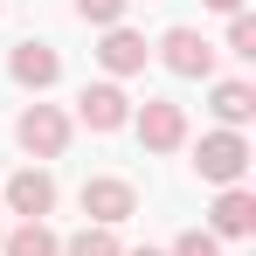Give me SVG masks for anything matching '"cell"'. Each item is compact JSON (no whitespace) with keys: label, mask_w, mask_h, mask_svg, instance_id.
I'll use <instances>...</instances> for the list:
<instances>
[{"label":"cell","mask_w":256,"mask_h":256,"mask_svg":"<svg viewBox=\"0 0 256 256\" xmlns=\"http://www.w3.org/2000/svg\"><path fill=\"white\" fill-rule=\"evenodd\" d=\"M14 138H21V152H35V160H56V152L70 146V118H62L56 104H28V111L14 118Z\"/></svg>","instance_id":"obj_4"},{"label":"cell","mask_w":256,"mask_h":256,"mask_svg":"<svg viewBox=\"0 0 256 256\" xmlns=\"http://www.w3.org/2000/svg\"><path fill=\"white\" fill-rule=\"evenodd\" d=\"M160 62L173 76H214V48H208L201 28H166L160 35Z\"/></svg>","instance_id":"obj_5"},{"label":"cell","mask_w":256,"mask_h":256,"mask_svg":"<svg viewBox=\"0 0 256 256\" xmlns=\"http://www.w3.org/2000/svg\"><path fill=\"white\" fill-rule=\"evenodd\" d=\"M125 7L132 0H76V14H84L90 28H125Z\"/></svg>","instance_id":"obj_14"},{"label":"cell","mask_w":256,"mask_h":256,"mask_svg":"<svg viewBox=\"0 0 256 256\" xmlns=\"http://www.w3.org/2000/svg\"><path fill=\"white\" fill-rule=\"evenodd\" d=\"M228 56L256 62V21H250V14H228Z\"/></svg>","instance_id":"obj_15"},{"label":"cell","mask_w":256,"mask_h":256,"mask_svg":"<svg viewBox=\"0 0 256 256\" xmlns=\"http://www.w3.org/2000/svg\"><path fill=\"white\" fill-rule=\"evenodd\" d=\"M208 7L214 14H242V0H208Z\"/></svg>","instance_id":"obj_17"},{"label":"cell","mask_w":256,"mask_h":256,"mask_svg":"<svg viewBox=\"0 0 256 256\" xmlns=\"http://www.w3.org/2000/svg\"><path fill=\"white\" fill-rule=\"evenodd\" d=\"M0 250L7 256H62V242L48 236V222H21L14 236H0Z\"/></svg>","instance_id":"obj_12"},{"label":"cell","mask_w":256,"mask_h":256,"mask_svg":"<svg viewBox=\"0 0 256 256\" xmlns=\"http://www.w3.org/2000/svg\"><path fill=\"white\" fill-rule=\"evenodd\" d=\"M132 256H166V250H132Z\"/></svg>","instance_id":"obj_18"},{"label":"cell","mask_w":256,"mask_h":256,"mask_svg":"<svg viewBox=\"0 0 256 256\" xmlns=\"http://www.w3.org/2000/svg\"><path fill=\"white\" fill-rule=\"evenodd\" d=\"M84 214H90V228H118V222L138 214V187L97 173V180H84Z\"/></svg>","instance_id":"obj_3"},{"label":"cell","mask_w":256,"mask_h":256,"mask_svg":"<svg viewBox=\"0 0 256 256\" xmlns=\"http://www.w3.org/2000/svg\"><path fill=\"white\" fill-rule=\"evenodd\" d=\"M7 76H14L21 90H48L56 76H62V56H56L48 42H21L14 56H7Z\"/></svg>","instance_id":"obj_7"},{"label":"cell","mask_w":256,"mask_h":256,"mask_svg":"<svg viewBox=\"0 0 256 256\" xmlns=\"http://www.w3.org/2000/svg\"><path fill=\"white\" fill-rule=\"evenodd\" d=\"M208 111L222 118V132H236V125H250V118H256V90H250V84H214Z\"/></svg>","instance_id":"obj_11"},{"label":"cell","mask_w":256,"mask_h":256,"mask_svg":"<svg viewBox=\"0 0 256 256\" xmlns=\"http://www.w3.org/2000/svg\"><path fill=\"white\" fill-rule=\"evenodd\" d=\"M62 256H125V250H118L111 228H76V236L62 242Z\"/></svg>","instance_id":"obj_13"},{"label":"cell","mask_w":256,"mask_h":256,"mask_svg":"<svg viewBox=\"0 0 256 256\" xmlns=\"http://www.w3.org/2000/svg\"><path fill=\"white\" fill-rule=\"evenodd\" d=\"M132 125H138V146H146V152H180V146H187V111H180L173 97H146V104L132 111Z\"/></svg>","instance_id":"obj_2"},{"label":"cell","mask_w":256,"mask_h":256,"mask_svg":"<svg viewBox=\"0 0 256 256\" xmlns=\"http://www.w3.org/2000/svg\"><path fill=\"white\" fill-rule=\"evenodd\" d=\"M146 35H132V28H104V48H97V62L111 70V76H138L146 70Z\"/></svg>","instance_id":"obj_9"},{"label":"cell","mask_w":256,"mask_h":256,"mask_svg":"<svg viewBox=\"0 0 256 256\" xmlns=\"http://www.w3.org/2000/svg\"><path fill=\"white\" fill-rule=\"evenodd\" d=\"M194 173L214 180V187H242V173H250V146H242V132H208V138L194 146Z\"/></svg>","instance_id":"obj_1"},{"label":"cell","mask_w":256,"mask_h":256,"mask_svg":"<svg viewBox=\"0 0 256 256\" xmlns=\"http://www.w3.org/2000/svg\"><path fill=\"white\" fill-rule=\"evenodd\" d=\"M76 118H84L90 132H118V125H132V97H125L118 84H84Z\"/></svg>","instance_id":"obj_6"},{"label":"cell","mask_w":256,"mask_h":256,"mask_svg":"<svg viewBox=\"0 0 256 256\" xmlns=\"http://www.w3.org/2000/svg\"><path fill=\"white\" fill-rule=\"evenodd\" d=\"M250 228H256V194H250V187H222L208 236H250Z\"/></svg>","instance_id":"obj_10"},{"label":"cell","mask_w":256,"mask_h":256,"mask_svg":"<svg viewBox=\"0 0 256 256\" xmlns=\"http://www.w3.org/2000/svg\"><path fill=\"white\" fill-rule=\"evenodd\" d=\"M173 256H222V236H208V228H187V236L173 242Z\"/></svg>","instance_id":"obj_16"},{"label":"cell","mask_w":256,"mask_h":256,"mask_svg":"<svg viewBox=\"0 0 256 256\" xmlns=\"http://www.w3.org/2000/svg\"><path fill=\"white\" fill-rule=\"evenodd\" d=\"M7 208L21 214V222H42V214L56 208V180H48L42 166H28V173H14V180H7Z\"/></svg>","instance_id":"obj_8"}]
</instances>
